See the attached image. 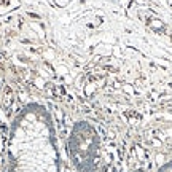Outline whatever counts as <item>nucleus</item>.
<instances>
[{"label":"nucleus","instance_id":"nucleus-1","mask_svg":"<svg viewBox=\"0 0 172 172\" xmlns=\"http://www.w3.org/2000/svg\"><path fill=\"white\" fill-rule=\"evenodd\" d=\"M5 172H61L56 131L43 105L32 102L14 116L8 134Z\"/></svg>","mask_w":172,"mask_h":172},{"label":"nucleus","instance_id":"nucleus-2","mask_svg":"<svg viewBox=\"0 0 172 172\" xmlns=\"http://www.w3.org/2000/svg\"><path fill=\"white\" fill-rule=\"evenodd\" d=\"M158 172H172V164H166V166H163Z\"/></svg>","mask_w":172,"mask_h":172}]
</instances>
